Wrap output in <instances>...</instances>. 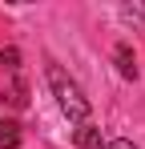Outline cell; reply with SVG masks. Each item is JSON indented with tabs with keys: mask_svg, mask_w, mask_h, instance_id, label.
I'll use <instances>...</instances> for the list:
<instances>
[{
	"mask_svg": "<svg viewBox=\"0 0 145 149\" xmlns=\"http://www.w3.org/2000/svg\"><path fill=\"white\" fill-rule=\"evenodd\" d=\"M48 89H52L61 113H65L72 125H85V121H89V97L81 93V85H77L61 65H48Z\"/></svg>",
	"mask_w": 145,
	"mask_h": 149,
	"instance_id": "cell-1",
	"label": "cell"
},
{
	"mask_svg": "<svg viewBox=\"0 0 145 149\" xmlns=\"http://www.w3.org/2000/svg\"><path fill=\"white\" fill-rule=\"evenodd\" d=\"M113 61H117V73L125 77V81H137V56H133V49H129V40H117Z\"/></svg>",
	"mask_w": 145,
	"mask_h": 149,
	"instance_id": "cell-2",
	"label": "cell"
},
{
	"mask_svg": "<svg viewBox=\"0 0 145 149\" xmlns=\"http://www.w3.org/2000/svg\"><path fill=\"white\" fill-rule=\"evenodd\" d=\"M72 141H77V149H101L105 145V137H101V129H97V125H77V137H72Z\"/></svg>",
	"mask_w": 145,
	"mask_h": 149,
	"instance_id": "cell-3",
	"label": "cell"
},
{
	"mask_svg": "<svg viewBox=\"0 0 145 149\" xmlns=\"http://www.w3.org/2000/svg\"><path fill=\"white\" fill-rule=\"evenodd\" d=\"M20 141H24L20 125H16V121H4V117H0V149H20Z\"/></svg>",
	"mask_w": 145,
	"mask_h": 149,
	"instance_id": "cell-4",
	"label": "cell"
},
{
	"mask_svg": "<svg viewBox=\"0 0 145 149\" xmlns=\"http://www.w3.org/2000/svg\"><path fill=\"white\" fill-rule=\"evenodd\" d=\"M4 101H8L12 109H24V105H28V85H24L20 77H12V85L4 89Z\"/></svg>",
	"mask_w": 145,
	"mask_h": 149,
	"instance_id": "cell-5",
	"label": "cell"
},
{
	"mask_svg": "<svg viewBox=\"0 0 145 149\" xmlns=\"http://www.w3.org/2000/svg\"><path fill=\"white\" fill-rule=\"evenodd\" d=\"M0 69L16 73V69H20V52H16V49H0Z\"/></svg>",
	"mask_w": 145,
	"mask_h": 149,
	"instance_id": "cell-6",
	"label": "cell"
},
{
	"mask_svg": "<svg viewBox=\"0 0 145 149\" xmlns=\"http://www.w3.org/2000/svg\"><path fill=\"white\" fill-rule=\"evenodd\" d=\"M105 149H137L133 141H105Z\"/></svg>",
	"mask_w": 145,
	"mask_h": 149,
	"instance_id": "cell-7",
	"label": "cell"
}]
</instances>
